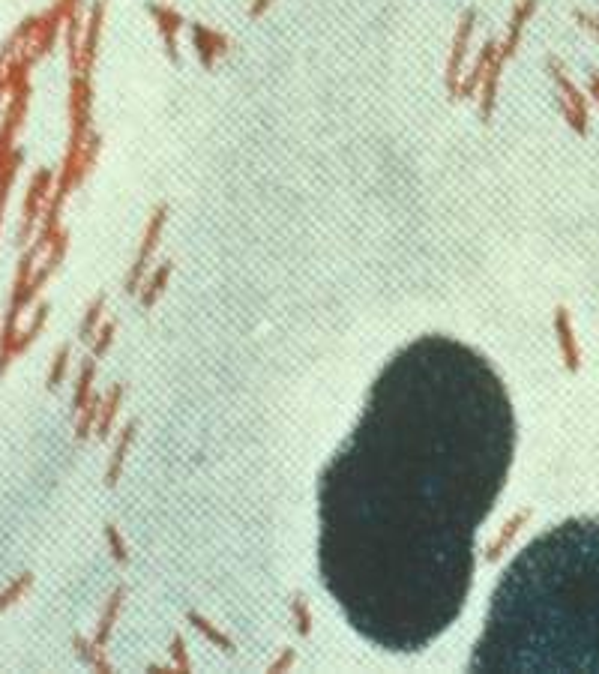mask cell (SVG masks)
<instances>
[{
	"instance_id": "obj_1",
	"label": "cell",
	"mask_w": 599,
	"mask_h": 674,
	"mask_svg": "<svg viewBox=\"0 0 599 674\" xmlns=\"http://www.w3.org/2000/svg\"><path fill=\"white\" fill-rule=\"evenodd\" d=\"M513 453V402L480 351L423 336L390 357L318 480V573L360 639L414 654L456 624Z\"/></svg>"
},
{
	"instance_id": "obj_2",
	"label": "cell",
	"mask_w": 599,
	"mask_h": 674,
	"mask_svg": "<svg viewBox=\"0 0 599 674\" xmlns=\"http://www.w3.org/2000/svg\"><path fill=\"white\" fill-rule=\"evenodd\" d=\"M474 672H599V519H570L504 570Z\"/></svg>"
}]
</instances>
